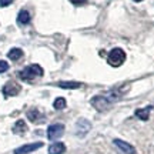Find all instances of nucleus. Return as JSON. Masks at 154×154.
Instances as JSON below:
<instances>
[{"instance_id": "f257e3e1", "label": "nucleus", "mask_w": 154, "mask_h": 154, "mask_svg": "<svg viewBox=\"0 0 154 154\" xmlns=\"http://www.w3.org/2000/svg\"><path fill=\"white\" fill-rule=\"evenodd\" d=\"M123 96L120 90H111V91H107L104 94H100V96H94L91 99V106H93L96 110L99 111H106L107 109H110V106L116 101H119L120 97Z\"/></svg>"}, {"instance_id": "f03ea898", "label": "nucleus", "mask_w": 154, "mask_h": 154, "mask_svg": "<svg viewBox=\"0 0 154 154\" xmlns=\"http://www.w3.org/2000/svg\"><path fill=\"white\" fill-rule=\"evenodd\" d=\"M43 76V69L38 64H30L26 69H23L22 72L19 73V77L24 80V82H33L34 79Z\"/></svg>"}, {"instance_id": "7ed1b4c3", "label": "nucleus", "mask_w": 154, "mask_h": 154, "mask_svg": "<svg viewBox=\"0 0 154 154\" xmlns=\"http://www.w3.org/2000/svg\"><path fill=\"white\" fill-rule=\"evenodd\" d=\"M107 61H109V64L113 67H120L121 64L126 61V53H124V50L119 49V47L113 49L110 53H109Z\"/></svg>"}, {"instance_id": "20e7f679", "label": "nucleus", "mask_w": 154, "mask_h": 154, "mask_svg": "<svg viewBox=\"0 0 154 154\" xmlns=\"http://www.w3.org/2000/svg\"><path fill=\"white\" fill-rule=\"evenodd\" d=\"M91 130V123L86 119H79L76 123V134L79 137H84L88 131Z\"/></svg>"}, {"instance_id": "39448f33", "label": "nucleus", "mask_w": 154, "mask_h": 154, "mask_svg": "<svg viewBox=\"0 0 154 154\" xmlns=\"http://www.w3.org/2000/svg\"><path fill=\"white\" fill-rule=\"evenodd\" d=\"M64 133V126L60 124V123H56V124H51L47 128V137L49 140H56V138L61 137V134Z\"/></svg>"}, {"instance_id": "423d86ee", "label": "nucleus", "mask_w": 154, "mask_h": 154, "mask_svg": "<svg viewBox=\"0 0 154 154\" xmlns=\"http://www.w3.org/2000/svg\"><path fill=\"white\" fill-rule=\"evenodd\" d=\"M2 90H3V94L6 97H11V96H17L20 93V86L16 82H7Z\"/></svg>"}, {"instance_id": "0eeeda50", "label": "nucleus", "mask_w": 154, "mask_h": 154, "mask_svg": "<svg viewBox=\"0 0 154 154\" xmlns=\"http://www.w3.org/2000/svg\"><path fill=\"white\" fill-rule=\"evenodd\" d=\"M43 147V143L42 141H37V143H32V144H26V146H22L19 149L14 150V154H27V153H32L34 150L40 149Z\"/></svg>"}, {"instance_id": "6e6552de", "label": "nucleus", "mask_w": 154, "mask_h": 154, "mask_svg": "<svg viewBox=\"0 0 154 154\" xmlns=\"http://www.w3.org/2000/svg\"><path fill=\"white\" fill-rule=\"evenodd\" d=\"M114 144L117 146V149L121 150L123 153H126V154H136V149H134L130 143L124 141V140H119V138H116Z\"/></svg>"}, {"instance_id": "1a4fd4ad", "label": "nucleus", "mask_w": 154, "mask_h": 154, "mask_svg": "<svg viewBox=\"0 0 154 154\" xmlns=\"http://www.w3.org/2000/svg\"><path fill=\"white\" fill-rule=\"evenodd\" d=\"M27 117L29 120L32 121V123H36V124H38V123H42V121L44 120L43 114L40 113L38 110H36V109H32V110L27 111Z\"/></svg>"}, {"instance_id": "9d476101", "label": "nucleus", "mask_w": 154, "mask_h": 154, "mask_svg": "<svg viewBox=\"0 0 154 154\" xmlns=\"http://www.w3.org/2000/svg\"><path fill=\"white\" fill-rule=\"evenodd\" d=\"M66 151V146L63 143H53L49 147V154H63Z\"/></svg>"}, {"instance_id": "9b49d317", "label": "nucleus", "mask_w": 154, "mask_h": 154, "mask_svg": "<svg viewBox=\"0 0 154 154\" xmlns=\"http://www.w3.org/2000/svg\"><path fill=\"white\" fill-rule=\"evenodd\" d=\"M27 131V126H26V123L23 120H19L16 121V124H14V127H13V133L14 134H24V133Z\"/></svg>"}, {"instance_id": "f8f14e48", "label": "nucleus", "mask_w": 154, "mask_h": 154, "mask_svg": "<svg viewBox=\"0 0 154 154\" xmlns=\"http://www.w3.org/2000/svg\"><path fill=\"white\" fill-rule=\"evenodd\" d=\"M7 57L10 59V60L13 61H17L20 60L23 57V50L22 49H17V47H14V49H11L9 53H7Z\"/></svg>"}, {"instance_id": "ddd939ff", "label": "nucleus", "mask_w": 154, "mask_h": 154, "mask_svg": "<svg viewBox=\"0 0 154 154\" xmlns=\"http://www.w3.org/2000/svg\"><path fill=\"white\" fill-rule=\"evenodd\" d=\"M59 87L73 90V88L82 87V83H79V82H60V83H59Z\"/></svg>"}, {"instance_id": "4468645a", "label": "nucleus", "mask_w": 154, "mask_h": 154, "mask_svg": "<svg viewBox=\"0 0 154 154\" xmlns=\"http://www.w3.org/2000/svg\"><path fill=\"white\" fill-rule=\"evenodd\" d=\"M150 110H151V107H146V109H138V110H136V116H137L140 120H149Z\"/></svg>"}, {"instance_id": "2eb2a0df", "label": "nucleus", "mask_w": 154, "mask_h": 154, "mask_svg": "<svg viewBox=\"0 0 154 154\" xmlns=\"http://www.w3.org/2000/svg\"><path fill=\"white\" fill-rule=\"evenodd\" d=\"M17 22L20 23V24H27L30 22V14H29L27 10H22L19 13V16H17Z\"/></svg>"}, {"instance_id": "dca6fc26", "label": "nucleus", "mask_w": 154, "mask_h": 154, "mask_svg": "<svg viewBox=\"0 0 154 154\" xmlns=\"http://www.w3.org/2000/svg\"><path fill=\"white\" fill-rule=\"evenodd\" d=\"M53 107H54L56 110H63V109L66 107V99L57 97V99L54 100V103H53Z\"/></svg>"}, {"instance_id": "f3484780", "label": "nucleus", "mask_w": 154, "mask_h": 154, "mask_svg": "<svg viewBox=\"0 0 154 154\" xmlns=\"http://www.w3.org/2000/svg\"><path fill=\"white\" fill-rule=\"evenodd\" d=\"M9 70V63L5 60H0V73H5Z\"/></svg>"}, {"instance_id": "a211bd4d", "label": "nucleus", "mask_w": 154, "mask_h": 154, "mask_svg": "<svg viewBox=\"0 0 154 154\" xmlns=\"http://www.w3.org/2000/svg\"><path fill=\"white\" fill-rule=\"evenodd\" d=\"M14 0H0V7H6V6L11 5Z\"/></svg>"}, {"instance_id": "6ab92c4d", "label": "nucleus", "mask_w": 154, "mask_h": 154, "mask_svg": "<svg viewBox=\"0 0 154 154\" xmlns=\"http://www.w3.org/2000/svg\"><path fill=\"white\" fill-rule=\"evenodd\" d=\"M70 2L76 6H82V5H86V3H87V0H70Z\"/></svg>"}, {"instance_id": "aec40b11", "label": "nucleus", "mask_w": 154, "mask_h": 154, "mask_svg": "<svg viewBox=\"0 0 154 154\" xmlns=\"http://www.w3.org/2000/svg\"><path fill=\"white\" fill-rule=\"evenodd\" d=\"M134 2H141V0H134Z\"/></svg>"}]
</instances>
